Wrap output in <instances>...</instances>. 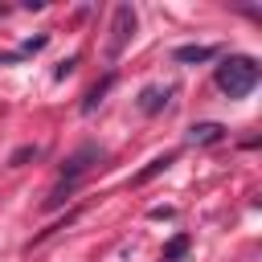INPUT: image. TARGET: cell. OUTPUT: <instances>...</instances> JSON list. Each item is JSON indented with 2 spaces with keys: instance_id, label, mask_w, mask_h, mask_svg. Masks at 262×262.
Segmentation results:
<instances>
[{
  "instance_id": "cell-1",
  "label": "cell",
  "mask_w": 262,
  "mask_h": 262,
  "mask_svg": "<svg viewBox=\"0 0 262 262\" xmlns=\"http://www.w3.org/2000/svg\"><path fill=\"white\" fill-rule=\"evenodd\" d=\"M213 78H217V86H221L229 98H246V94L258 86V61L246 57V53H229V57L213 70Z\"/></svg>"
},
{
  "instance_id": "cell-2",
  "label": "cell",
  "mask_w": 262,
  "mask_h": 262,
  "mask_svg": "<svg viewBox=\"0 0 262 262\" xmlns=\"http://www.w3.org/2000/svg\"><path fill=\"white\" fill-rule=\"evenodd\" d=\"M131 33H135V8H131V4H119V8H115V25H111V49H106L111 61L123 53V45L131 41Z\"/></svg>"
},
{
  "instance_id": "cell-3",
  "label": "cell",
  "mask_w": 262,
  "mask_h": 262,
  "mask_svg": "<svg viewBox=\"0 0 262 262\" xmlns=\"http://www.w3.org/2000/svg\"><path fill=\"white\" fill-rule=\"evenodd\" d=\"M94 160H98V147H94V143H86V147H78V151H74V156L66 160V168H61L66 176H61V180H70V184H78V176H82V172H86V168H90Z\"/></svg>"
},
{
  "instance_id": "cell-4",
  "label": "cell",
  "mask_w": 262,
  "mask_h": 262,
  "mask_svg": "<svg viewBox=\"0 0 262 262\" xmlns=\"http://www.w3.org/2000/svg\"><path fill=\"white\" fill-rule=\"evenodd\" d=\"M221 139H225L221 123H192L188 127V143H221Z\"/></svg>"
},
{
  "instance_id": "cell-5",
  "label": "cell",
  "mask_w": 262,
  "mask_h": 262,
  "mask_svg": "<svg viewBox=\"0 0 262 262\" xmlns=\"http://www.w3.org/2000/svg\"><path fill=\"white\" fill-rule=\"evenodd\" d=\"M168 86H147L143 94H139V111H147V115H156V111H164L168 106Z\"/></svg>"
},
{
  "instance_id": "cell-6",
  "label": "cell",
  "mask_w": 262,
  "mask_h": 262,
  "mask_svg": "<svg viewBox=\"0 0 262 262\" xmlns=\"http://www.w3.org/2000/svg\"><path fill=\"white\" fill-rule=\"evenodd\" d=\"M209 57H213V45H180L176 49L180 66H196V61H209Z\"/></svg>"
},
{
  "instance_id": "cell-7",
  "label": "cell",
  "mask_w": 262,
  "mask_h": 262,
  "mask_svg": "<svg viewBox=\"0 0 262 262\" xmlns=\"http://www.w3.org/2000/svg\"><path fill=\"white\" fill-rule=\"evenodd\" d=\"M168 164H172V156H156V160H151V164H147V168H143V172L135 176V184H147V180H151V176H160V172H164Z\"/></svg>"
},
{
  "instance_id": "cell-8",
  "label": "cell",
  "mask_w": 262,
  "mask_h": 262,
  "mask_svg": "<svg viewBox=\"0 0 262 262\" xmlns=\"http://www.w3.org/2000/svg\"><path fill=\"white\" fill-rule=\"evenodd\" d=\"M184 250H188V237H184V233H176V237L164 246V262H176V258H184Z\"/></svg>"
},
{
  "instance_id": "cell-9",
  "label": "cell",
  "mask_w": 262,
  "mask_h": 262,
  "mask_svg": "<svg viewBox=\"0 0 262 262\" xmlns=\"http://www.w3.org/2000/svg\"><path fill=\"white\" fill-rule=\"evenodd\" d=\"M106 86H111V78H106V82H98V86H94V90L86 94V102H82V106H86V111H94V106H98V98L106 94Z\"/></svg>"
},
{
  "instance_id": "cell-10",
  "label": "cell",
  "mask_w": 262,
  "mask_h": 262,
  "mask_svg": "<svg viewBox=\"0 0 262 262\" xmlns=\"http://www.w3.org/2000/svg\"><path fill=\"white\" fill-rule=\"evenodd\" d=\"M33 156H37V147H16L8 164H12V168H20V164H25V160H33Z\"/></svg>"
}]
</instances>
